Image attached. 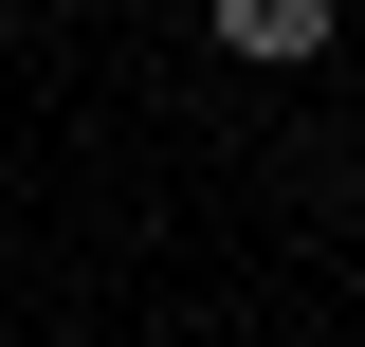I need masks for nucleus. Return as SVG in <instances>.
<instances>
[{
	"label": "nucleus",
	"instance_id": "obj_1",
	"mask_svg": "<svg viewBox=\"0 0 365 347\" xmlns=\"http://www.w3.org/2000/svg\"><path fill=\"white\" fill-rule=\"evenodd\" d=\"M201 19H220V55H256V74H311L347 0H201Z\"/></svg>",
	"mask_w": 365,
	"mask_h": 347
}]
</instances>
